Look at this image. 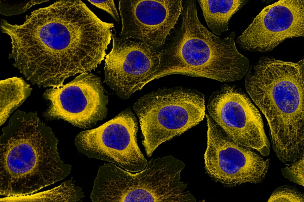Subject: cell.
<instances>
[{"label":"cell","mask_w":304,"mask_h":202,"mask_svg":"<svg viewBox=\"0 0 304 202\" xmlns=\"http://www.w3.org/2000/svg\"><path fill=\"white\" fill-rule=\"evenodd\" d=\"M287 164L281 171L284 177L299 185L304 186V157Z\"/></svg>","instance_id":"obj_19"},{"label":"cell","mask_w":304,"mask_h":202,"mask_svg":"<svg viewBox=\"0 0 304 202\" xmlns=\"http://www.w3.org/2000/svg\"><path fill=\"white\" fill-rule=\"evenodd\" d=\"M48 0H30L18 1H0V13L10 16L21 13L33 6L48 1Z\"/></svg>","instance_id":"obj_18"},{"label":"cell","mask_w":304,"mask_h":202,"mask_svg":"<svg viewBox=\"0 0 304 202\" xmlns=\"http://www.w3.org/2000/svg\"><path fill=\"white\" fill-rule=\"evenodd\" d=\"M303 194L294 187L284 185L277 188L268 202H304Z\"/></svg>","instance_id":"obj_17"},{"label":"cell","mask_w":304,"mask_h":202,"mask_svg":"<svg viewBox=\"0 0 304 202\" xmlns=\"http://www.w3.org/2000/svg\"><path fill=\"white\" fill-rule=\"evenodd\" d=\"M207 145L204 155L205 170L215 181L228 187L259 183L265 176L268 159L239 145L219 129L207 115Z\"/></svg>","instance_id":"obj_8"},{"label":"cell","mask_w":304,"mask_h":202,"mask_svg":"<svg viewBox=\"0 0 304 202\" xmlns=\"http://www.w3.org/2000/svg\"><path fill=\"white\" fill-rule=\"evenodd\" d=\"M182 9L181 0H120V37L137 40L153 48L160 46Z\"/></svg>","instance_id":"obj_13"},{"label":"cell","mask_w":304,"mask_h":202,"mask_svg":"<svg viewBox=\"0 0 304 202\" xmlns=\"http://www.w3.org/2000/svg\"><path fill=\"white\" fill-rule=\"evenodd\" d=\"M58 140L36 112L18 110L0 138V194L30 195L64 179L71 166L59 156Z\"/></svg>","instance_id":"obj_2"},{"label":"cell","mask_w":304,"mask_h":202,"mask_svg":"<svg viewBox=\"0 0 304 202\" xmlns=\"http://www.w3.org/2000/svg\"><path fill=\"white\" fill-rule=\"evenodd\" d=\"M138 129L134 115L126 109L97 128L80 132L75 143L78 151L88 157L136 173L148 163L137 143Z\"/></svg>","instance_id":"obj_7"},{"label":"cell","mask_w":304,"mask_h":202,"mask_svg":"<svg viewBox=\"0 0 304 202\" xmlns=\"http://www.w3.org/2000/svg\"><path fill=\"white\" fill-rule=\"evenodd\" d=\"M304 63L261 58L248 70L245 86L265 117L275 125L290 123L304 113Z\"/></svg>","instance_id":"obj_5"},{"label":"cell","mask_w":304,"mask_h":202,"mask_svg":"<svg viewBox=\"0 0 304 202\" xmlns=\"http://www.w3.org/2000/svg\"><path fill=\"white\" fill-rule=\"evenodd\" d=\"M133 108L148 157L163 143L198 124L205 115L203 95L183 88L163 89L147 94L137 100Z\"/></svg>","instance_id":"obj_6"},{"label":"cell","mask_w":304,"mask_h":202,"mask_svg":"<svg viewBox=\"0 0 304 202\" xmlns=\"http://www.w3.org/2000/svg\"><path fill=\"white\" fill-rule=\"evenodd\" d=\"M13 65L39 87L58 88L68 77L90 72L103 60L110 42L107 24L82 1L60 0L9 24Z\"/></svg>","instance_id":"obj_1"},{"label":"cell","mask_w":304,"mask_h":202,"mask_svg":"<svg viewBox=\"0 0 304 202\" xmlns=\"http://www.w3.org/2000/svg\"><path fill=\"white\" fill-rule=\"evenodd\" d=\"M207 108L211 118L233 142L269 155L270 144L260 115L244 94L225 86L211 98Z\"/></svg>","instance_id":"obj_9"},{"label":"cell","mask_w":304,"mask_h":202,"mask_svg":"<svg viewBox=\"0 0 304 202\" xmlns=\"http://www.w3.org/2000/svg\"><path fill=\"white\" fill-rule=\"evenodd\" d=\"M0 125L30 95V85L17 77L0 81Z\"/></svg>","instance_id":"obj_15"},{"label":"cell","mask_w":304,"mask_h":202,"mask_svg":"<svg viewBox=\"0 0 304 202\" xmlns=\"http://www.w3.org/2000/svg\"><path fill=\"white\" fill-rule=\"evenodd\" d=\"M115 33L111 50L105 56V82L126 99L150 82L161 65L163 53L142 42L118 37Z\"/></svg>","instance_id":"obj_11"},{"label":"cell","mask_w":304,"mask_h":202,"mask_svg":"<svg viewBox=\"0 0 304 202\" xmlns=\"http://www.w3.org/2000/svg\"><path fill=\"white\" fill-rule=\"evenodd\" d=\"M88 1L98 8L107 12L116 21H119V15L113 0H89Z\"/></svg>","instance_id":"obj_20"},{"label":"cell","mask_w":304,"mask_h":202,"mask_svg":"<svg viewBox=\"0 0 304 202\" xmlns=\"http://www.w3.org/2000/svg\"><path fill=\"white\" fill-rule=\"evenodd\" d=\"M182 11L180 28L158 77L179 74L222 82L243 78L249 62L237 50L235 32L222 38L208 31L199 20L194 0L186 1Z\"/></svg>","instance_id":"obj_3"},{"label":"cell","mask_w":304,"mask_h":202,"mask_svg":"<svg viewBox=\"0 0 304 202\" xmlns=\"http://www.w3.org/2000/svg\"><path fill=\"white\" fill-rule=\"evenodd\" d=\"M198 1L207 25L213 33L218 35L228 30L231 18L247 1L243 0Z\"/></svg>","instance_id":"obj_14"},{"label":"cell","mask_w":304,"mask_h":202,"mask_svg":"<svg viewBox=\"0 0 304 202\" xmlns=\"http://www.w3.org/2000/svg\"><path fill=\"white\" fill-rule=\"evenodd\" d=\"M304 35V1L281 0L264 8L238 37L246 51L266 52L285 40Z\"/></svg>","instance_id":"obj_12"},{"label":"cell","mask_w":304,"mask_h":202,"mask_svg":"<svg viewBox=\"0 0 304 202\" xmlns=\"http://www.w3.org/2000/svg\"><path fill=\"white\" fill-rule=\"evenodd\" d=\"M43 96L50 103L46 116L79 127H89L107 114L108 97L100 79L89 72L81 73L59 87L47 90Z\"/></svg>","instance_id":"obj_10"},{"label":"cell","mask_w":304,"mask_h":202,"mask_svg":"<svg viewBox=\"0 0 304 202\" xmlns=\"http://www.w3.org/2000/svg\"><path fill=\"white\" fill-rule=\"evenodd\" d=\"M184 167L171 156L151 159L135 174L104 164L99 168L90 198L94 202H196L180 180Z\"/></svg>","instance_id":"obj_4"},{"label":"cell","mask_w":304,"mask_h":202,"mask_svg":"<svg viewBox=\"0 0 304 202\" xmlns=\"http://www.w3.org/2000/svg\"><path fill=\"white\" fill-rule=\"evenodd\" d=\"M84 197L82 189L72 178L50 190L19 197L20 202H77Z\"/></svg>","instance_id":"obj_16"}]
</instances>
